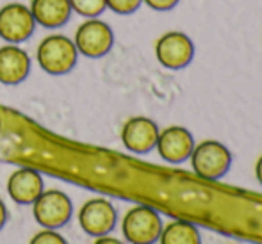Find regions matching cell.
<instances>
[{"instance_id":"16","label":"cell","mask_w":262,"mask_h":244,"mask_svg":"<svg viewBox=\"0 0 262 244\" xmlns=\"http://www.w3.org/2000/svg\"><path fill=\"white\" fill-rule=\"evenodd\" d=\"M29 244H68V242H66V239L59 232L50 230V228H43V230H39L31 239Z\"/></svg>"},{"instance_id":"15","label":"cell","mask_w":262,"mask_h":244,"mask_svg":"<svg viewBox=\"0 0 262 244\" xmlns=\"http://www.w3.org/2000/svg\"><path fill=\"white\" fill-rule=\"evenodd\" d=\"M72 11H77L79 14L88 18H97L102 14L107 7L105 0H70Z\"/></svg>"},{"instance_id":"3","label":"cell","mask_w":262,"mask_h":244,"mask_svg":"<svg viewBox=\"0 0 262 244\" xmlns=\"http://www.w3.org/2000/svg\"><path fill=\"white\" fill-rule=\"evenodd\" d=\"M77 47L66 36H49L38 47V62L47 73L62 75L68 73L77 62Z\"/></svg>"},{"instance_id":"13","label":"cell","mask_w":262,"mask_h":244,"mask_svg":"<svg viewBox=\"0 0 262 244\" xmlns=\"http://www.w3.org/2000/svg\"><path fill=\"white\" fill-rule=\"evenodd\" d=\"M31 13L36 24L47 29H55L68 21L72 6L70 0H32Z\"/></svg>"},{"instance_id":"9","label":"cell","mask_w":262,"mask_h":244,"mask_svg":"<svg viewBox=\"0 0 262 244\" xmlns=\"http://www.w3.org/2000/svg\"><path fill=\"white\" fill-rule=\"evenodd\" d=\"M156 148L162 161L169 162V164H182L193 153L194 138L187 128L173 125V127L159 132Z\"/></svg>"},{"instance_id":"4","label":"cell","mask_w":262,"mask_h":244,"mask_svg":"<svg viewBox=\"0 0 262 244\" xmlns=\"http://www.w3.org/2000/svg\"><path fill=\"white\" fill-rule=\"evenodd\" d=\"M73 205L68 194L57 189L43 191L32 203V214L39 227L57 230L72 219Z\"/></svg>"},{"instance_id":"11","label":"cell","mask_w":262,"mask_h":244,"mask_svg":"<svg viewBox=\"0 0 262 244\" xmlns=\"http://www.w3.org/2000/svg\"><path fill=\"white\" fill-rule=\"evenodd\" d=\"M43 179L36 169H16L7 180V193L11 199L20 205H32L34 199L43 193Z\"/></svg>"},{"instance_id":"19","label":"cell","mask_w":262,"mask_h":244,"mask_svg":"<svg viewBox=\"0 0 262 244\" xmlns=\"http://www.w3.org/2000/svg\"><path fill=\"white\" fill-rule=\"evenodd\" d=\"M93 244H125V242L116 237H111V235H102V237H95Z\"/></svg>"},{"instance_id":"14","label":"cell","mask_w":262,"mask_h":244,"mask_svg":"<svg viewBox=\"0 0 262 244\" xmlns=\"http://www.w3.org/2000/svg\"><path fill=\"white\" fill-rule=\"evenodd\" d=\"M161 244H202L200 230L189 221L177 219L168 223L159 237Z\"/></svg>"},{"instance_id":"12","label":"cell","mask_w":262,"mask_h":244,"mask_svg":"<svg viewBox=\"0 0 262 244\" xmlns=\"http://www.w3.org/2000/svg\"><path fill=\"white\" fill-rule=\"evenodd\" d=\"M31 72V57L16 45L0 49V82L7 86L20 84Z\"/></svg>"},{"instance_id":"2","label":"cell","mask_w":262,"mask_h":244,"mask_svg":"<svg viewBox=\"0 0 262 244\" xmlns=\"http://www.w3.org/2000/svg\"><path fill=\"white\" fill-rule=\"evenodd\" d=\"M189 159L194 173L205 180L223 179L232 166L230 150L223 143L212 141V139L194 145V150Z\"/></svg>"},{"instance_id":"5","label":"cell","mask_w":262,"mask_h":244,"mask_svg":"<svg viewBox=\"0 0 262 244\" xmlns=\"http://www.w3.org/2000/svg\"><path fill=\"white\" fill-rule=\"evenodd\" d=\"M118 221V212L114 205L105 198H91L80 207L79 225L84 234L91 237L109 235Z\"/></svg>"},{"instance_id":"20","label":"cell","mask_w":262,"mask_h":244,"mask_svg":"<svg viewBox=\"0 0 262 244\" xmlns=\"http://www.w3.org/2000/svg\"><path fill=\"white\" fill-rule=\"evenodd\" d=\"M6 219H7V210H6V205H4V202L0 199V230H2L4 225H6Z\"/></svg>"},{"instance_id":"21","label":"cell","mask_w":262,"mask_h":244,"mask_svg":"<svg viewBox=\"0 0 262 244\" xmlns=\"http://www.w3.org/2000/svg\"><path fill=\"white\" fill-rule=\"evenodd\" d=\"M255 176L262 186V155L259 157V161H257V164H255Z\"/></svg>"},{"instance_id":"18","label":"cell","mask_w":262,"mask_h":244,"mask_svg":"<svg viewBox=\"0 0 262 244\" xmlns=\"http://www.w3.org/2000/svg\"><path fill=\"white\" fill-rule=\"evenodd\" d=\"M143 2L156 11H169L179 4V0H143Z\"/></svg>"},{"instance_id":"8","label":"cell","mask_w":262,"mask_h":244,"mask_svg":"<svg viewBox=\"0 0 262 244\" xmlns=\"http://www.w3.org/2000/svg\"><path fill=\"white\" fill-rule=\"evenodd\" d=\"M34 25V16L24 4H7L0 9V38L13 45L31 38Z\"/></svg>"},{"instance_id":"1","label":"cell","mask_w":262,"mask_h":244,"mask_svg":"<svg viewBox=\"0 0 262 244\" xmlns=\"http://www.w3.org/2000/svg\"><path fill=\"white\" fill-rule=\"evenodd\" d=\"M164 228L159 212L146 205H136L127 210L121 221V232L130 244H156Z\"/></svg>"},{"instance_id":"10","label":"cell","mask_w":262,"mask_h":244,"mask_svg":"<svg viewBox=\"0 0 262 244\" xmlns=\"http://www.w3.org/2000/svg\"><path fill=\"white\" fill-rule=\"evenodd\" d=\"M159 127L156 121L145 116H136L130 118L127 123L123 125L121 130V141L123 146L132 153H148L157 145L159 139Z\"/></svg>"},{"instance_id":"7","label":"cell","mask_w":262,"mask_h":244,"mask_svg":"<svg viewBox=\"0 0 262 244\" xmlns=\"http://www.w3.org/2000/svg\"><path fill=\"white\" fill-rule=\"evenodd\" d=\"M114 41V36L111 27L104 21L91 18L84 21L75 32V47L86 57H102L111 50Z\"/></svg>"},{"instance_id":"17","label":"cell","mask_w":262,"mask_h":244,"mask_svg":"<svg viewBox=\"0 0 262 244\" xmlns=\"http://www.w3.org/2000/svg\"><path fill=\"white\" fill-rule=\"evenodd\" d=\"M107 7L118 14H130L141 6L143 0H105Z\"/></svg>"},{"instance_id":"6","label":"cell","mask_w":262,"mask_h":244,"mask_svg":"<svg viewBox=\"0 0 262 244\" xmlns=\"http://www.w3.org/2000/svg\"><path fill=\"white\" fill-rule=\"evenodd\" d=\"M156 55L164 68L182 70L193 61L194 45L187 34L171 31L159 38L156 45Z\"/></svg>"}]
</instances>
